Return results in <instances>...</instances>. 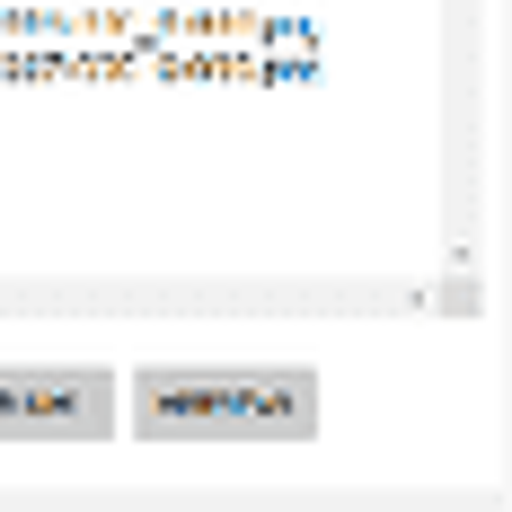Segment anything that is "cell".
Here are the masks:
<instances>
[{"instance_id": "cell-1", "label": "cell", "mask_w": 512, "mask_h": 512, "mask_svg": "<svg viewBox=\"0 0 512 512\" xmlns=\"http://www.w3.org/2000/svg\"><path fill=\"white\" fill-rule=\"evenodd\" d=\"M142 433H195V442H230V433H309L318 424V389L309 371H142L133 398Z\"/></svg>"}, {"instance_id": "cell-2", "label": "cell", "mask_w": 512, "mask_h": 512, "mask_svg": "<svg viewBox=\"0 0 512 512\" xmlns=\"http://www.w3.org/2000/svg\"><path fill=\"white\" fill-rule=\"evenodd\" d=\"M115 424L124 407L106 371H0V442H45V433L98 442Z\"/></svg>"}]
</instances>
